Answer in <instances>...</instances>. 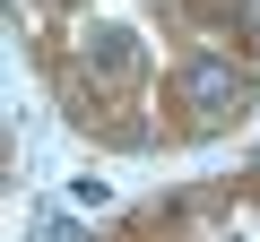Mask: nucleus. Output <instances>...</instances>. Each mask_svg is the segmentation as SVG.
I'll use <instances>...</instances> for the list:
<instances>
[{
	"label": "nucleus",
	"instance_id": "obj_1",
	"mask_svg": "<svg viewBox=\"0 0 260 242\" xmlns=\"http://www.w3.org/2000/svg\"><path fill=\"white\" fill-rule=\"evenodd\" d=\"M182 95H191L200 121H225V112L243 104V69H234L225 52H191V61H182Z\"/></svg>",
	"mask_w": 260,
	"mask_h": 242
},
{
	"label": "nucleus",
	"instance_id": "obj_2",
	"mask_svg": "<svg viewBox=\"0 0 260 242\" xmlns=\"http://www.w3.org/2000/svg\"><path fill=\"white\" fill-rule=\"evenodd\" d=\"M87 61H95L104 78H121V69H130V35H121V26H104V35L87 44Z\"/></svg>",
	"mask_w": 260,
	"mask_h": 242
}]
</instances>
